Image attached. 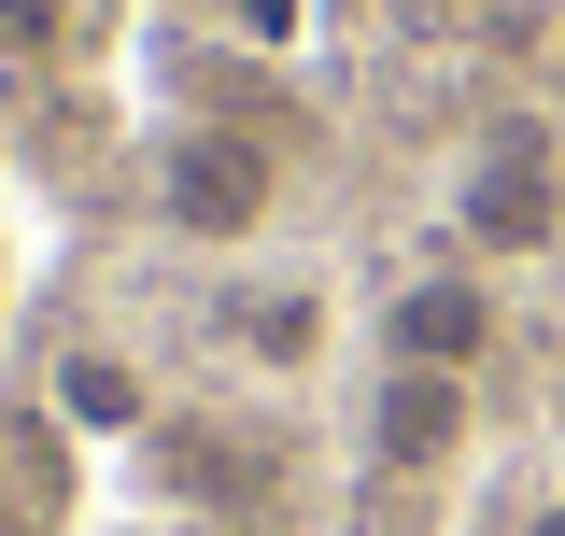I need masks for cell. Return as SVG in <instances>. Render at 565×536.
Segmentation results:
<instances>
[{"label": "cell", "instance_id": "30bf717a", "mask_svg": "<svg viewBox=\"0 0 565 536\" xmlns=\"http://www.w3.org/2000/svg\"><path fill=\"white\" fill-rule=\"evenodd\" d=\"M0 536H14V523H0Z\"/></svg>", "mask_w": 565, "mask_h": 536}, {"label": "cell", "instance_id": "5b68a950", "mask_svg": "<svg viewBox=\"0 0 565 536\" xmlns=\"http://www.w3.org/2000/svg\"><path fill=\"white\" fill-rule=\"evenodd\" d=\"M57 424L71 438H141V424H156V382H141L128 353H71L57 367Z\"/></svg>", "mask_w": 565, "mask_h": 536}, {"label": "cell", "instance_id": "ba28073f", "mask_svg": "<svg viewBox=\"0 0 565 536\" xmlns=\"http://www.w3.org/2000/svg\"><path fill=\"white\" fill-rule=\"evenodd\" d=\"M523 536H565V494H552V508H523Z\"/></svg>", "mask_w": 565, "mask_h": 536}, {"label": "cell", "instance_id": "8992f818", "mask_svg": "<svg viewBox=\"0 0 565 536\" xmlns=\"http://www.w3.org/2000/svg\"><path fill=\"white\" fill-rule=\"evenodd\" d=\"M226 325H241L255 367H311V353H326V297H311V282H269V297H241Z\"/></svg>", "mask_w": 565, "mask_h": 536}, {"label": "cell", "instance_id": "9c48e42d", "mask_svg": "<svg viewBox=\"0 0 565 536\" xmlns=\"http://www.w3.org/2000/svg\"><path fill=\"white\" fill-rule=\"evenodd\" d=\"M0 282H14V255H0Z\"/></svg>", "mask_w": 565, "mask_h": 536}, {"label": "cell", "instance_id": "277c9868", "mask_svg": "<svg viewBox=\"0 0 565 536\" xmlns=\"http://www.w3.org/2000/svg\"><path fill=\"white\" fill-rule=\"evenodd\" d=\"M494 353V282L481 268H424V282H396L382 297V367H481Z\"/></svg>", "mask_w": 565, "mask_h": 536}, {"label": "cell", "instance_id": "6da1fadb", "mask_svg": "<svg viewBox=\"0 0 565 536\" xmlns=\"http://www.w3.org/2000/svg\"><path fill=\"white\" fill-rule=\"evenodd\" d=\"M269 212H282V156L255 128H170V156H156V226L170 240L241 255V240H269Z\"/></svg>", "mask_w": 565, "mask_h": 536}, {"label": "cell", "instance_id": "52a82bcc", "mask_svg": "<svg viewBox=\"0 0 565 536\" xmlns=\"http://www.w3.org/2000/svg\"><path fill=\"white\" fill-rule=\"evenodd\" d=\"M57 14H71V0H0V43H14V57H43V43H57Z\"/></svg>", "mask_w": 565, "mask_h": 536}, {"label": "cell", "instance_id": "7a4b0ae2", "mask_svg": "<svg viewBox=\"0 0 565 536\" xmlns=\"http://www.w3.org/2000/svg\"><path fill=\"white\" fill-rule=\"evenodd\" d=\"M452 240L467 255H552L565 240V141L552 128H494L452 170Z\"/></svg>", "mask_w": 565, "mask_h": 536}, {"label": "cell", "instance_id": "3957f363", "mask_svg": "<svg viewBox=\"0 0 565 536\" xmlns=\"http://www.w3.org/2000/svg\"><path fill=\"white\" fill-rule=\"evenodd\" d=\"M467 424H481V409H467L452 367H382V382H367V467L382 480H452L467 467Z\"/></svg>", "mask_w": 565, "mask_h": 536}]
</instances>
